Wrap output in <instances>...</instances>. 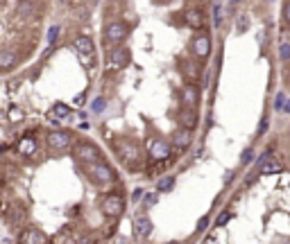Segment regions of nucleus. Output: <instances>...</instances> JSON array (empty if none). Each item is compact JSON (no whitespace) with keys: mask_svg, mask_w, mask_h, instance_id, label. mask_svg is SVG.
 I'll list each match as a JSON object with an SVG mask.
<instances>
[{"mask_svg":"<svg viewBox=\"0 0 290 244\" xmlns=\"http://www.w3.org/2000/svg\"><path fill=\"white\" fill-rule=\"evenodd\" d=\"M208 226V217H202V219L197 221V230H204Z\"/></svg>","mask_w":290,"mask_h":244,"instance_id":"nucleus-29","label":"nucleus"},{"mask_svg":"<svg viewBox=\"0 0 290 244\" xmlns=\"http://www.w3.org/2000/svg\"><path fill=\"white\" fill-rule=\"evenodd\" d=\"M281 111H285V113H290V99H285V102H283V108H281Z\"/></svg>","mask_w":290,"mask_h":244,"instance_id":"nucleus-34","label":"nucleus"},{"mask_svg":"<svg viewBox=\"0 0 290 244\" xmlns=\"http://www.w3.org/2000/svg\"><path fill=\"white\" fill-rule=\"evenodd\" d=\"M283 9H285V21L290 23V3H285V7H283Z\"/></svg>","mask_w":290,"mask_h":244,"instance_id":"nucleus-31","label":"nucleus"},{"mask_svg":"<svg viewBox=\"0 0 290 244\" xmlns=\"http://www.w3.org/2000/svg\"><path fill=\"white\" fill-rule=\"evenodd\" d=\"M59 32H61V27H59V25H52V27H50V30H48V36H45V43H48V45H54V41L59 39Z\"/></svg>","mask_w":290,"mask_h":244,"instance_id":"nucleus-21","label":"nucleus"},{"mask_svg":"<svg viewBox=\"0 0 290 244\" xmlns=\"http://www.w3.org/2000/svg\"><path fill=\"white\" fill-rule=\"evenodd\" d=\"M150 233H152V221H150V217L148 215H138L134 219V235H136V239L150 237Z\"/></svg>","mask_w":290,"mask_h":244,"instance_id":"nucleus-6","label":"nucleus"},{"mask_svg":"<svg viewBox=\"0 0 290 244\" xmlns=\"http://www.w3.org/2000/svg\"><path fill=\"white\" fill-rule=\"evenodd\" d=\"M172 185H175V176H163V179H159L157 190L159 192H170Z\"/></svg>","mask_w":290,"mask_h":244,"instance_id":"nucleus-20","label":"nucleus"},{"mask_svg":"<svg viewBox=\"0 0 290 244\" xmlns=\"http://www.w3.org/2000/svg\"><path fill=\"white\" fill-rule=\"evenodd\" d=\"M252 158H254V149L247 147L243 152V156H240V163H243V165H247V163H252Z\"/></svg>","mask_w":290,"mask_h":244,"instance_id":"nucleus-26","label":"nucleus"},{"mask_svg":"<svg viewBox=\"0 0 290 244\" xmlns=\"http://www.w3.org/2000/svg\"><path fill=\"white\" fill-rule=\"evenodd\" d=\"M222 9H225V5H222V3L213 5V18H215V25H220V23H222Z\"/></svg>","mask_w":290,"mask_h":244,"instance_id":"nucleus-25","label":"nucleus"},{"mask_svg":"<svg viewBox=\"0 0 290 244\" xmlns=\"http://www.w3.org/2000/svg\"><path fill=\"white\" fill-rule=\"evenodd\" d=\"M75 104H80V106H82V104H84V93H82V95H77V97H75Z\"/></svg>","mask_w":290,"mask_h":244,"instance_id":"nucleus-33","label":"nucleus"},{"mask_svg":"<svg viewBox=\"0 0 290 244\" xmlns=\"http://www.w3.org/2000/svg\"><path fill=\"white\" fill-rule=\"evenodd\" d=\"M14 63H16V54H14L12 50H0V68L7 70V68H12Z\"/></svg>","mask_w":290,"mask_h":244,"instance_id":"nucleus-18","label":"nucleus"},{"mask_svg":"<svg viewBox=\"0 0 290 244\" xmlns=\"http://www.w3.org/2000/svg\"><path fill=\"white\" fill-rule=\"evenodd\" d=\"M129 63V50L127 48H113L109 52V66L111 68H125Z\"/></svg>","mask_w":290,"mask_h":244,"instance_id":"nucleus-7","label":"nucleus"},{"mask_svg":"<svg viewBox=\"0 0 290 244\" xmlns=\"http://www.w3.org/2000/svg\"><path fill=\"white\" fill-rule=\"evenodd\" d=\"M52 113L57 117H66V115H70V106H66V104H54Z\"/></svg>","mask_w":290,"mask_h":244,"instance_id":"nucleus-22","label":"nucleus"},{"mask_svg":"<svg viewBox=\"0 0 290 244\" xmlns=\"http://www.w3.org/2000/svg\"><path fill=\"white\" fill-rule=\"evenodd\" d=\"M118 154H120L122 161H129V163H134L140 156L138 147L134 143H118Z\"/></svg>","mask_w":290,"mask_h":244,"instance_id":"nucleus-9","label":"nucleus"},{"mask_svg":"<svg viewBox=\"0 0 290 244\" xmlns=\"http://www.w3.org/2000/svg\"><path fill=\"white\" fill-rule=\"evenodd\" d=\"M70 143H72V138H70L68 131L54 129V131H50V134H48V145L52 149H68V147H70Z\"/></svg>","mask_w":290,"mask_h":244,"instance_id":"nucleus-4","label":"nucleus"},{"mask_svg":"<svg viewBox=\"0 0 290 244\" xmlns=\"http://www.w3.org/2000/svg\"><path fill=\"white\" fill-rule=\"evenodd\" d=\"M204 244H218V239L215 237H206V242H204Z\"/></svg>","mask_w":290,"mask_h":244,"instance_id":"nucleus-35","label":"nucleus"},{"mask_svg":"<svg viewBox=\"0 0 290 244\" xmlns=\"http://www.w3.org/2000/svg\"><path fill=\"white\" fill-rule=\"evenodd\" d=\"M104 106H107V102H104V97H95L93 104H91V111L93 113H102Z\"/></svg>","mask_w":290,"mask_h":244,"instance_id":"nucleus-23","label":"nucleus"},{"mask_svg":"<svg viewBox=\"0 0 290 244\" xmlns=\"http://www.w3.org/2000/svg\"><path fill=\"white\" fill-rule=\"evenodd\" d=\"M75 48H77V52H80V54H91V52H93V41H91L89 36H77Z\"/></svg>","mask_w":290,"mask_h":244,"instance_id":"nucleus-16","label":"nucleus"},{"mask_svg":"<svg viewBox=\"0 0 290 244\" xmlns=\"http://www.w3.org/2000/svg\"><path fill=\"white\" fill-rule=\"evenodd\" d=\"M154 201H157V197H154V194H150V197L148 199H145V203H148V206H152V203Z\"/></svg>","mask_w":290,"mask_h":244,"instance_id":"nucleus-32","label":"nucleus"},{"mask_svg":"<svg viewBox=\"0 0 290 244\" xmlns=\"http://www.w3.org/2000/svg\"><path fill=\"white\" fill-rule=\"evenodd\" d=\"M181 102L186 104V108H188V111H193V108L197 106V102H199L197 90H195L193 86H184V90H181Z\"/></svg>","mask_w":290,"mask_h":244,"instance_id":"nucleus-12","label":"nucleus"},{"mask_svg":"<svg viewBox=\"0 0 290 244\" xmlns=\"http://www.w3.org/2000/svg\"><path fill=\"white\" fill-rule=\"evenodd\" d=\"M89 174L93 176L98 183H111L113 181V170L109 165H104V163H93V165H89Z\"/></svg>","mask_w":290,"mask_h":244,"instance_id":"nucleus-3","label":"nucleus"},{"mask_svg":"<svg viewBox=\"0 0 290 244\" xmlns=\"http://www.w3.org/2000/svg\"><path fill=\"white\" fill-rule=\"evenodd\" d=\"M0 7H3V3H0Z\"/></svg>","mask_w":290,"mask_h":244,"instance_id":"nucleus-37","label":"nucleus"},{"mask_svg":"<svg viewBox=\"0 0 290 244\" xmlns=\"http://www.w3.org/2000/svg\"><path fill=\"white\" fill-rule=\"evenodd\" d=\"M279 57H281V61H285V63L290 61V43H288V41H285V43H281V48H279Z\"/></svg>","mask_w":290,"mask_h":244,"instance_id":"nucleus-24","label":"nucleus"},{"mask_svg":"<svg viewBox=\"0 0 290 244\" xmlns=\"http://www.w3.org/2000/svg\"><path fill=\"white\" fill-rule=\"evenodd\" d=\"M184 18H186V23H188L193 30H202V27H204V14L197 12V9H186Z\"/></svg>","mask_w":290,"mask_h":244,"instance_id":"nucleus-13","label":"nucleus"},{"mask_svg":"<svg viewBox=\"0 0 290 244\" xmlns=\"http://www.w3.org/2000/svg\"><path fill=\"white\" fill-rule=\"evenodd\" d=\"M21 244H48V237L39 228H27L21 235Z\"/></svg>","mask_w":290,"mask_h":244,"instance_id":"nucleus-11","label":"nucleus"},{"mask_svg":"<svg viewBox=\"0 0 290 244\" xmlns=\"http://www.w3.org/2000/svg\"><path fill=\"white\" fill-rule=\"evenodd\" d=\"M168 244H181V242H177V239H172V242H168Z\"/></svg>","mask_w":290,"mask_h":244,"instance_id":"nucleus-36","label":"nucleus"},{"mask_svg":"<svg viewBox=\"0 0 290 244\" xmlns=\"http://www.w3.org/2000/svg\"><path fill=\"white\" fill-rule=\"evenodd\" d=\"M258 170H261V174H279V172H283V165H281L279 161H272V158H267V161L263 163Z\"/></svg>","mask_w":290,"mask_h":244,"instance_id":"nucleus-15","label":"nucleus"},{"mask_svg":"<svg viewBox=\"0 0 290 244\" xmlns=\"http://www.w3.org/2000/svg\"><path fill=\"white\" fill-rule=\"evenodd\" d=\"M34 149H36V140L34 138H23L21 143H18V152L21 154H34Z\"/></svg>","mask_w":290,"mask_h":244,"instance_id":"nucleus-19","label":"nucleus"},{"mask_svg":"<svg viewBox=\"0 0 290 244\" xmlns=\"http://www.w3.org/2000/svg\"><path fill=\"white\" fill-rule=\"evenodd\" d=\"M193 52L197 54V57H208V52H211V39H208L206 34L195 36V41H193Z\"/></svg>","mask_w":290,"mask_h":244,"instance_id":"nucleus-10","label":"nucleus"},{"mask_svg":"<svg viewBox=\"0 0 290 244\" xmlns=\"http://www.w3.org/2000/svg\"><path fill=\"white\" fill-rule=\"evenodd\" d=\"M75 156L80 158V161L89 163V165H93V163H100V152H98V147H95V145H91V143L77 145V147H75Z\"/></svg>","mask_w":290,"mask_h":244,"instance_id":"nucleus-2","label":"nucleus"},{"mask_svg":"<svg viewBox=\"0 0 290 244\" xmlns=\"http://www.w3.org/2000/svg\"><path fill=\"white\" fill-rule=\"evenodd\" d=\"M125 36H127L125 23H109L107 30H104V39H107L109 43H120V41H125Z\"/></svg>","mask_w":290,"mask_h":244,"instance_id":"nucleus-5","label":"nucleus"},{"mask_svg":"<svg viewBox=\"0 0 290 244\" xmlns=\"http://www.w3.org/2000/svg\"><path fill=\"white\" fill-rule=\"evenodd\" d=\"M283 102H285V95L279 93V95H276V99H274V108H276V111H281V108H283Z\"/></svg>","mask_w":290,"mask_h":244,"instance_id":"nucleus-27","label":"nucleus"},{"mask_svg":"<svg viewBox=\"0 0 290 244\" xmlns=\"http://www.w3.org/2000/svg\"><path fill=\"white\" fill-rule=\"evenodd\" d=\"M265 129H267V120H263L261 127H258V134H265Z\"/></svg>","mask_w":290,"mask_h":244,"instance_id":"nucleus-30","label":"nucleus"},{"mask_svg":"<svg viewBox=\"0 0 290 244\" xmlns=\"http://www.w3.org/2000/svg\"><path fill=\"white\" fill-rule=\"evenodd\" d=\"M102 210H104V215H109V217H120L122 210H125V201H122L120 194H109L102 201Z\"/></svg>","mask_w":290,"mask_h":244,"instance_id":"nucleus-1","label":"nucleus"},{"mask_svg":"<svg viewBox=\"0 0 290 244\" xmlns=\"http://www.w3.org/2000/svg\"><path fill=\"white\" fill-rule=\"evenodd\" d=\"M150 156H152L154 161H166V158L170 156V145H168L166 140H154L152 147H150Z\"/></svg>","mask_w":290,"mask_h":244,"instance_id":"nucleus-8","label":"nucleus"},{"mask_svg":"<svg viewBox=\"0 0 290 244\" xmlns=\"http://www.w3.org/2000/svg\"><path fill=\"white\" fill-rule=\"evenodd\" d=\"M179 122H181V127H184L186 131H190V129H195V127H197V115H195V111L184 108V111L179 113Z\"/></svg>","mask_w":290,"mask_h":244,"instance_id":"nucleus-14","label":"nucleus"},{"mask_svg":"<svg viewBox=\"0 0 290 244\" xmlns=\"http://www.w3.org/2000/svg\"><path fill=\"white\" fill-rule=\"evenodd\" d=\"M229 219H231V212H222V215L218 217V226H225Z\"/></svg>","mask_w":290,"mask_h":244,"instance_id":"nucleus-28","label":"nucleus"},{"mask_svg":"<svg viewBox=\"0 0 290 244\" xmlns=\"http://www.w3.org/2000/svg\"><path fill=\"white\" fill-rule=\"evenodd\" d=\"M172 143H175V147L177 149H186L190 145V131H177L175 134V138H172Z\"/></svg>","mask_w":290,"mask_h":244,"instance_id":"nucleus-17","label":"nucleus"}]
</instances>
